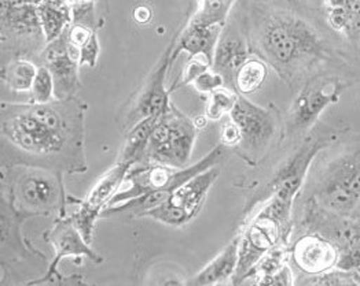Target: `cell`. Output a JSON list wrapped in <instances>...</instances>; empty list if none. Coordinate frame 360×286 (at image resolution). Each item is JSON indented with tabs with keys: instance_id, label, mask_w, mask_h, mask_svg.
<instances>
[{
	"instance_id": "cell-25",
	"label": "cell",
	"mask_w": 360,
	"mask_h": 286,
	"mask_svg": "<svg viewBox=\"0 0 360 286\" xmlns=\"http://www.w3.org/2000/svg\"><path fill=\"white\" fill-rule=\"evenodd\" d=\"M37 69L39 66H36L28 57H13L1 67V81L14 92H30Z\"/></svg>"
},
{
	"instance_id": "cell-5",
	"label": "cell",
	"mask_w": 360,
	"mask_h": 286,
	"mask_svg": "<svg viewBox=\"0 0 360 286\" xmlns=\"http://www.w3.org/2000/svg\"><path fill=\"white\" fill-rule=\"evenodd\" d=\"M347 130V128L342 129L316 123L308 135L301 139L295 151L276 168L270 181L252 196L245 207V212H252L256 205L266 203L272 196L295 203V199L305 185L308 172L318 155L337 142Z\"/></svg>"
},
{
	"instance_id": "cell-21",
	"label": "cell",
	"mask_w": 360,
	"mask_h": 286,
	"mask_svg": "<svg viewBox=\"0 0 360 286\" xmlns=\"http://www.w3.org/2000/svg\"><path fill=\"white\" fill-rule=\"evenodd\" d=\"M37 13L46 39V46L60 37L73 24L72 10L65 0H40Z\"/></svg>"
},
{
	"instance_id": "cell-34",
	"label": "cell",
	"mask_w": 360,
	"mask_h": 286,
	"mask_svg": "<svg viewBox=\"0 0 360 286\" xmlns=\"http://www.w3.org/2000/svg\"><path fill=\"white\" fill-rule=\"evenodd\" d=\"M296 282L293 271L290 266L286 263L282 268L275 271L274 274L260 278L256 284L257 285H293Z\"/></svg>"
},
{
	"instance_id": "cell-31",
	"label": "cell",
	"mask_w": 360,
	"mask_h": 286,
	"mask_svg": "<svg viewBox=\"0 0 360 286\" xmlns=\"http://www.w3.org/2000/svg\"><path fill=\"white\" fill-rule=\"evenodd\" d=\"M72 10L73 24H84L92 29H96L95 8L96 0H65Z\"/></svg>"
},
{
	"instance_id": "cell-17",
	"label": "cell",
	"mask_w": 360,
	"mask_h": 286,
	"mask_svg": "<svg viewBox=\"0 0 360 286\" xmlns=\"http://www.w3.org/2000/svg\"><path fill=\"white\" fill-rule=\"evenodd\" d=\"M40 60L53 74L56 99L75 97L82 88L79 76L82 66L79 57L70 50L65 33L41 50Z\"/></svg>"
},
{
	"instance_id": "cell-1",
	"label": "cell",
	"mask_w": 360,
	"mask_h": 286,
	"mask_svg": "<svg viewBox=\"0 0 360 286\" xmlns=\"http://www.w3.org/2000/svg\"><path fill=\"white\" fill-rule=\"evenodd\" d=\"M87 104L77 96L50 103L1 102L3 159L54 172H87Z\"/></svg>"
},
{
	"instance_id": "cell-28",
	"label": "cell",
	"mask_w": 360,
	"mask_h": 286,
	"mask_svg": "<svg viewBox=\"0 0 360 286\" xmlns=\"http://www.w3.org/2000/svg\"><path fill=\"white\" fill-rule=\"evenodd\" d=\"M240 95H236L230 88H219L208 95L205 116L210 121H220L226 114H230L234 109Z\"/></svg>"
},
{
	"instance_id": "cell-40",
	"label": "cell",
	"mask_w": 360,
	"mask_h": 286,
	"mask_svg": "<svg viewBox=\"0 0 360 286\" xmlns=\"http://www.w3.org/2000/svg\"><path fill=\"white\" fill-rule=\"evenodd\" d=\"M356 224H358V225H359V228H360V218H359V219H358V221H356Z\"/></svg>"
},
{
	"instance_id": "cell-15",
	"label": "cell",
	"mask_w": 360,
	"mask_h": 286,
	"mask_svg": "<svg viewBox=\"0 0 360 286\" xmlns=\"http://www.w3.org/2000/svg\"><path fill=\"white\" fill-rule=\"evenodd\" d=\"M1 43L8 50L21 47V53H30L46 47V39L40 24L37 4L22 3L1 6Z\"/></svg>"
},
{
	"instance_id": "cell-36",
	"label": "cell",
	"mask_w": 360,
	"mask_h": 286,
	"mask_svg": "<svg viewBox=\"0 0 360 286\" xmlns=\"http://www.w3.org/2000/svg\"><path fill=\"white\" fill-rule=\"evenodd\" d=\"M134 18L138 24H142V25L149 24L153 18V11H151L150 7H148V6L136 7L134 11Z\"/></svg>"
},
{
	"instance_id": "cell-29",
	"label": "cell",
	"mask_w": 360,
	"mask_h": 286,
	"mask_svg": "<svg viewBox=\"0 0 360 286\" xmlns=\"http://www.w3.org/2000/svg\"><path fill=\"white\" fill-rule=\"evenodd\" d=\"M30 102L33 103H50L56 100V84L51 72L40 64L30 88Z\"/></svg>"
},
{
	"instance_id": "cell-39",
	"label": "cell",
	"mask_w": 360,
	"mask_h": 286,
	"mask_svg": "<svg viewBox=\"0 0 360 286\" xmlns=\"http://www.w3.org/2000/svg\"><path fill=\"white\" fill-rule=\"evenodd\" d=\"M349 271H351V277H352L354 285H360V266H358L354 270H349Z\"/></svg>"
},
{
	"instance_id": "cell-22",
	"label": "cell",
	"mask_w": 360,
	"mask_h": 286,
	"mask_svg": "<svg viewBox=\"0 0 360 286\" xmlns=\"http://www.w3.org/2000/svg\"><path fill=\"white\" fill-rule=\"evenodd\" d=\"M161 115L146 118L142 122L136 123L129 132H127V139L121 149L119 161L128 162L134 166L143 163L153 129L157 125Z\"/></svg>"
},
{
	"instance_id": "cell-2",
	"label": "cell",
	"mask_w": 360,
	"mask_h": 286,
	"mask_svg": "<svg viewBox=\"0 0 360 286\" xmlns=\"http://www.w3.org/2000/svg\"><path fill=\"white\" fill-rule=\"evenodd\" d=\"M245 18L252 51L288 86L328 72L326 66H338L360 83L359 51L338 46L319 22L300 11L255 6Z\"/></svg>"
},
{
	"instance_id": "cell-27",
	"label": "cell",
	"mask_w": 360,
	"mask_h": 286,
	"mask_svg": "<svg viewBox=\"0 0 360 286\" xmlns=\"http://www.w3.org/2000/svg\"><path fill=\"white\" fill-rule=\"evenodd\" d=\"M237 0H200L190 21L204 25H227Z\"/></svg>"
},
{
	"instance_id": "cell-11",
	"label": "cell",
	"mask_w": 360,
	"mask_h": 286,
	"mask_svg": "<svg viewBox=\"0 0 360 286\" xmlns=\"http://www.w3.org/2000/svg\"><path fill=\"white\" fill-rule=\"evenodd\" d=\"M219 174L220 168L214 166L193 177L175 188L161 205L145 212L141 218L146 217L174 228L187 225L200 214L210 188L219 178Z\"/></svg>"
},
{
	"instance_id": "cell-30",
	"label": "cell",
	"mask_w": 360,
	"mask_h": 286,
	"mask_svg": "<svg viewBox=\"0 0 360 286\" xmlns=\"http://www.w3.org/2000/svg\"><path fill=\"white\" fill-rule=\"evenodd\" d=\"M212 67V63L207 57H191L188 59V62L186 63L183 73L180 74L179 79L168 88L169 93L178 90L183 86H190L193 84L204 72L210 70Z\"/></svg>"
},
{
	"instance_id": "cell-3",
	"label": "cell",
	"mask_w": 360,
	"mask_h": 286,
	"mask_svg": "<svg viewBox=\"0 0 360 286\" xmlns=\"http://www.w3.org/2000/svg\"><path fill=\"white\" fill-rule=\"evenodd\" d=\"M308 203L335 214L358 221L360 218V132L349 129L325 148L308 172Z\"/></svg>"
},
{
	"instance_id": "cell-32",
	"label": "cell",
	"mask_w": 360,
	"mask_h": 286,
	"mask_svg": "<svg viewBox=\"0 0 360 286\" xmlns=\"http://www.w3.org/2000/svg\"><path fill=\"white\" fill-rule=\"evenodd\" d=\"M193 86L197 92L202 93V95H210L212 92L217 90L219 88L226 86V81L223 79V76L220 73H217L216 70H213V67H210V70L204 72L194 83Z\"/></svg>"
},
{
	"instance_id": "cell-35",
	"label": "cell",
	"mask_w": 360,
	"mask_h": 286,
	"mask_svg": "<svg viewBox=\"0 0 360 286\" xmlns=\"http://www.w3.org/2000/svg\"><path fill=\"white\" fill-rule=\"evenodd\" d=\"M240 142V132L237 123L229 116L227 121L223 122L220 129V144L227 148H237Z\"/></svg>"
},
{
	"instance_id": "cell-9",
	"label": "cell",
	"mask_w": 360,
	"mask_h": 286,
	"mask_svg": "<svg viewBox=\"0 0 360 286\" xmlns=\"http://www.w3.org/2000/svg\"><path fill=\"white\" fill-rule=\"evenodd\" d=\"M354 84L352 80L333 72L319 73L308 79L283 119L285 139L308 133L318 123L322 113L331 104L338 103L342 92Z\"/></svg>"
},
{
	"instance_id": "cell-23",
	"label": "cell",
	"mask_w": 360,
	"mask_h": 286,
	"mask_svg": "<svg viewBox=\"0 0 360 286\" xmlns=\"http://www.w3.org/2000/svg\"><path fill=\"white\" fill-rule=\"evenodd\" d=\"M25 219L17 215L8 203L1 198V258L11 251L21 259L30 254L28 244L21 238V224Z\"/></svg>"
},
{
	"instance_id": "cell-24",
	"label": "cell",
	"mask_w": 360,
	"mask_h": 286,
	"mask_svg": "<svg viewBox=\"0 0 360 286\" xmlns=\"http://www.w3.org/2000/svg\"><path fill=\"white\" fill-rule=\"evenodd\" d=\"M328 24L335 33L352 44H358L360 39V0H344L338 10L326 11Z\"/></svg>"
},
{
	"instance_id": "cell-38",
	"label": "cell",
	"mask_w": 360,
	"mask_h": 286,
	"mask_svg": "<svg viewBox=\"0 0 360 286\" xmlns=\"http://www.w3.org/2000/svg\"><path fill=\"white\" fill-rule=\"evenodd\" d=\"M40 0H1V6H10V4H22V3H33L37 4Z\"/></svg>"
},
{
	"instance_id": "cell-37",
	"label": "cell",
	"mask_w": 360,
	"mask_h": 286,
	"mask_svg": "<svg viewBox=\"0 0 360 286\" xmlns=\"http://www.w3.org/2000/svg\"><path fill=\"white\" fill-rule=\"evenodd\" d=\"M326 3V11H333V10H338L342 7L344 0H325Z\"/></svg>"
},
{
	"instance_id": "cell-6",
	"label": "cell",
	"mask_w": 360,
	"mask_h": 286,
	"mask_svg": "<svg viewBox=\"0 0 360 286\" xmlns=\"http://www.w3.org/2000/svg\"><path fill=\"white\" fill-rule=\"evenodd\" d=\"M293 204L278 196L262 204V208L248 222L240 234V259L233 285L246 282L250 271L269 251L279 244H289L293 229Z\"/></svg>"
},
{
	"instance_id": "cell-10",
	"label": "cell",
	"mask_w": 360,
	"mask_h": 286,
	"mask_svg": "<svg viewBox=\"0 0 360 286\" xmlns=\"http://www.w3.org/2000/svg\"><path fill=\"white\" fill-rule=\"evenodd\" d=\"M198 130L194 118L183 114L171 103L153 129L143 163L164 165L174 169L187 168Z\"/></svg>"
},
{
	"instance_id": "cell-19",
	"label": "cell",
	"mask_w": 360,
	"mask_h": 286,
	"mask_svg": "<svg viewBox=\"0 0 360 286\" xmlns=\"http://www.w3.org/2000/svg\"><path fill=\"white\" fill-rule=\"evenodd\" d=\"M224 28V25H204L188 20L184 29L174 39L171 66H174L181 53L188 54L190 57H207L213 66L216 47Z\"/></svg>"
},
{
	"instance_id": "cell-16",
	"label": "cell",
	"mask_w": 360,
	"mask_h": 286,
	"mask_svg": "<svg viewBox=\"0 0 360 286\" xmlns=\"http://www.w3.org/2000/svg\"><path fill=\"white\" fill-rule=\"evenodd\" d=\"M237 18L231 22L229 21L223 30L212 66L213 70L223 76L226 86L230 89H234L236 74L252 54L246 18L240 17V21Z\"/></svg>"
},
{
	"instance_id": "cell-4",
	"label": "cell",
	"mask_w": 360,
	"mask_h": 286,
	"mask_svg": "<svg viewBox=\"0 0 360 286\" xmlns=\"http://www.w3.org/2000/svg\"><path fill=\"white\" fill-rule=\"evenodd\" d=\"M1 198L24 219L33 217L66 215L69 196L63 186V174L28 165H3Z\"/></svg>"
},
{
	"instance_id": "cell-18",
	"label": "cell",
	"mask_w": 360,
	"mask_h": 286,
	"mask_svg": "<svg viewBox=\"0 0 360 286\" xmlns=\"http://www.w3.org/2000/svg\"><path fill=\"white\" fill-rule=\"evenodd\" d=\"M290 254L302 274L318 275L335 268L340 251L326 237L309 231L296 240Z\"/></svg>"
},
{
	"instance_id": "cell-33",
	"label": "cell",
	"mask_w": 360,
	"mask_h": 286,
	"mask_svg": "<svg viewBox=\"0 0 360 286\" xmlns=\"http://www.w3.org/2000/svg\"><path fill=\"white\" fill-rule=\"evenodd\" d=\"M101 53V46H99V39L98 33L95 32L91 36L90 40L80 48L79 55H80V66H89V67H95L98 57Z\"/></svg>"
},
{
	"instance_id": "cell-13",
	"label": "cell",
	"mask_w": 360,
	"mask_h": 286,
	"mask_svg": "<svg viewBox=\"0 0 360 286\" xmlns=\"http://www.w3.org/2000/svg\"><path fill=\"white\" fill-rule=\"evenodd\" d=\"M174 50V40L165 50V53L158 59L155 66L153 67L150 74L145 80V83L139 88V90L129 100L128 109L124 115L121 128L125 132H129L136 123L142 122L146 118L154 115L164 114L169 106V90L165 86L168 72L171 70V55Z\"/></svg>"
},
{
	"instance_id": "cell-20",
	"label": "cell",
	"mask_w": 360,
	"mask_h": 286,
	"mask_svg": "<svg viewBox=\"0 0 360 286\" xmlns=\"http://www.w3.org/2000/svg\"><path fill=\"white\" fill-rule=\"evenodd\" d=\"M240 259V237L234 238L224 250L212 259L195 275L184 281V285H220L234 277Z\"/></svg>"
},
{
	"instance_id": "cell-14",
	"label": "cell",
	"mask_w": 360,
	"mask_h": 286,
	"mask_svg": "<svg viewBox=\"0 0 360 286\" xmlns=\"http://www.w3.org/2000/svg\"><path fill=\"white\" fill-rule=\"evenodd\" d=\"M132 166L134 165L128 162L117 161V163L105 172L92 186L84 200H77L69 196V204L73 205V211L69 217L89 244L92 243L98 218L102 217V212L108 208L109 203L120 191L127 174Z\"/></svg>"
},
{
	"instance_id": "cell-26",
	"label": "cell",
	"mask_w": 360,
	"mask_h": 286,
	"mask_svg": "<svg viewBox=\"0 0 360 286\" xmlns=\"http://www.w3.org/2000/svg\"><path fill=\"white\" fill-rule=\"evenodd\" d=\"M269 77V64L262 57H249L236 74L234 89L242 96L256 93Z\"/></svg>"
},
{
	"instance_id": "cell-12",
	"label": "cell",
	"mask_w": 360,
	"mask_h": 286,
	"mask_svg": "<svg viewBox=\"0 0 360 286\" xmlns=\"http://www.w3.org/2000/svg\"><path fill=\"white\" fill-rule=\"evenodd\" d=\"M43 238L53 245L56 251V257L49 264L46 275L28 282V285L37 284H82V278H65L60 275L58 266L63 259L66 258H87L95 264H101L103 258L91 250V244L86 241L80 230L77 229L70 219V217H60L54 222V226L47 230L43 234Z\"/></svg>"
},
{
	"instance_id": "cell-7",
	"label": "cell",
	"mask_w": 360,
	"mask_h": 286,
	"mask_svg": "<svg viewBox=\"0 0 360 286\" xmlns=\"http://www.w3.org/2000/svg\"><path fill=\"white\" fill-rule=\"evenodd\" d=\"M229 116L237 123L240 142L237 154L250 166H257L272 145L285 139V125L275 106L262 107L240 95Z\"/></svg>"
},
{
	"instance_id": "cell-8",
	"label": "cell",
	"mask_w": 360,
	"mask_h": 286,
	"mask_svg": "<svg viewBox=\"0 0 360 286\" xmlns=\"http://www.w3.org/2000/svg\"><path fill=\"white\" fill-rule=\"evenodd\" d=\"M227 147L223 144L216 145L210 154L201 158L197 163L190 165L184 169H174L164 165L139 163L131 168L122 184L124 189L119 191L108 207L116 205L122 201L131 200L143 195L157 191L175 189L193 177L201 174L210 168L221 165L226 158Z\"/></svg>"
}]
</instances>
